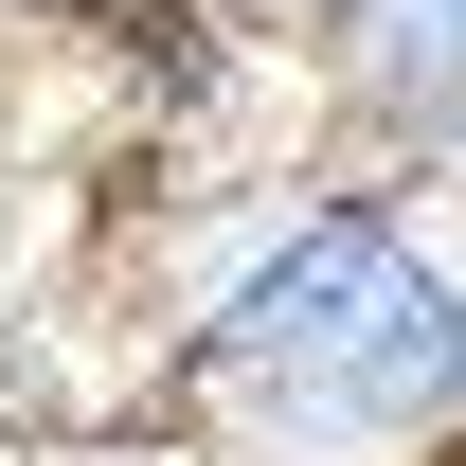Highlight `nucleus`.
Wrapping results in <instances>:
<instances>
[{"label": "nucleus", "instance_id": "f257e3e1", "mask_svg": "<svg viewBox=\"0 0 466 466\" xmlns=\"http://www.w3.org/2000/svg\"><path fill=\"white\" fill-rule=\"evenodd\" d=\"M144 412L233 466H466V233L377 162L162 198Z\"/></svg>", "mask_w": 466, "mask_h": 466}, {"label": "nucleus", "instance_id": "f03ea898", "mask_svg": "<svg viewBox=\"0 0 466 466\" xmlns=\"http://www.w3.org/2000/svg\"><path fill=\"white\" fill-rule=\"evenodd\" d=\"M305 90H323V162H377L431 216H466V0H341L305 36Z\"/></svg>", "mask_w": 466, "mask_h": 466}, {"label": "nucleus", "instance_id": "7ed1b4c3", "mask_svg": "<svg viewBox=\"0 0 466 466\" xmlns=\"http://www.w3.org/2000/svg\"><path fill=\"white\" fill-rule=\"evenodd\" d=\"M36 466H233V449H198V431L144 412V431H72V449H36Z\"/></svg>", "mask_w": 466, "mask_h": 466}, {"label": "nucleus", "instance_id": "20e7f679", "mask_svg": "<svg viewBox=\"0 0 466 466\" xmlns=\"http://www.w3.org/2000/svg\"><path fill=\"white\" fill-rule=\"evenodd\" d=\"M18 466H36V449H18Z\"/></svg>", "mask_w": 466, "mask_h": 466}, {"label": "nucleus", "instance_id": "39448f33", "mask_svg": "<svg viewBox=\"0 0 466 466\" xmlns=\"http://www.w3.org/2000/svg\"><path fill=\"white\" fill-rule=\"evenodd\" d=\"M449 233H466V216H449Z\"/></svg>", "mask_w": 466, "mask_h": 466}]
</instances>
